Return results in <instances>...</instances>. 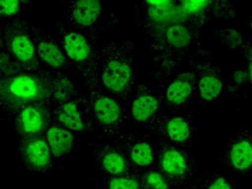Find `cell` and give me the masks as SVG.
Here are the masks:
<instances>
[{
	"instance_id": "obj_1",
	"label": "cell",
	"mask_w": 252,
	"mask_h": 189,
	"mask_svg": "<svg viewBox=\"0 0 252 189\" xmlns=\"http://www.w3.org/2000/svg\"><path fill=\"white\" fill-rule=\"evenodd\" d=\"M101 80L112 93H121L128 88L133 78L131 61L121 53H113L103 59Z\"/></svg>"
},
{
	"instance_id": "obj_2",
	"label": "cell",
	"mask_w": 252,
	"mask_h": 189,
	"mask_svg": "<svg viewBox=\"0 0 252 189\" xmlns=\"http://www.w3.org/2000/svg\"><path fill=\"white\" fill-rule=\"evenodd\" d=\"M21 153L26 166L32 170H43L50 164V147L41 138H27L22 143Z\"/></svg>"
},
{
	"instance_id": "obj_3",
	"label": "cell",
	"mask_w": 252,
	"mask_h": 189,
	"mask_svg": "<svg viewBox=\"0 0 252 189\" xmlns=\"http://www.w3.org/2000/svg\"><path fill=\"white\" fill-rule=\"evenodd\" d=\"M231 167L238 172H247L252 168V139L238 138L231 144L227 153Z\"/></svg>"
},
{
	"instance_id": "obj_4",
	"label": "cell",
	"mask_w": 252,
	"mask_h": 189,
	"mask_svg": "<svg viewBox=\"0 0 252 189\" xmlns=\"http://www.w3.org/2000/svg\"><path fill=\"white\" fill-rule=\"evenodd\" d=\"M101 12L100 0H75L70 7L71 17L74 22L83 28L94 25Z\"/></svg>"
},
{
	"instance_id": "obj_5",
	"label": "cell",
	"mask_w": 252,
	"mask_h": 189,
	"mask_svg": "<svg viewBox=\"0 0 252 189\" xmlns=\"http://www.w3.org/2000/svg\"><path fill=\"white\" fill-rule=\"evenodd\" d=\"M9 93L19 101H33L41 96V87L39 83L29 76H19L9 82Z\"/></svg>"
},
{
	"instance_id": "obj_6",
	"label": "cell",
	"mask_w": 252,
	"mask_h": 189,
	"mask_svg": "<svg viewBox=\"0 0 252 189\" xmlns=\"http://www.w3.org/2000/svg\"><path fill=\"white\" fill-rule=\"evenodd\" d=\"M63 46L69 59L83 63L91 57V47L84 36L75 31H68L63 38Z\"/></svg>"
},
{
	"instance_id": "obj_7",
	"label": "cell",
	"mask_w": 252,
	"mask_h": 189,
	"mask_svg": "<svg viewBox=\"0 0 252 189\" xmlns=\"http://www.w3.org/2000/svg\"><path fill=\"white\" fill-rule=\"evenodd\" d=\"M44 123L45 119L42 111L38 107L32 106L24 108L18 118L19 129L26 135H35L41 132Z\"/></svg>"
},
{
	"instance_id": "obj_8",
	"label": "cell",
	"mask_w": 252,
	"mask_h": 189,
	"mask_svg": "<svg viewBox=\"0 0 252 189\" xmlns=\"http://www.w3.org/2000/svg\"><path fill=\"white\" fill-rule=\"evenodd\" d=\"M47 141L53 155L61 157L67 154L73 147L74 138L69 131L53 126L47 132Z\"/></svg>"
},
{
	"instance_id": "obj_9",
	"label": "cell",
	"mask_w": 252,
	"mask_h": 189,
	"mask_svg": "<svg viewBox=\"0 0 252 189\" xmlns=\"http://www.w3.org/2000/svg\"><path fill=\"white\" fill-rule=\"evenodd\" d=\"M164 34L167 45L174 50L186 48L192 39L189 29L180 23L167 24Z\"/></svg>"
},
{
	"instance_id": "obj_10",
	"label": "cell",
	"mask_w": 252,
	"mask_h": 189,
	"mask_svg": "<svg viewBox=\"0 0 252 189\" xmlns=\"http://www.w3.org/2000/svg\"><path fill=\"white\" fill-rule=\"evenodd\" d=\"M94 111L97 120L103 124H113L121 116L119 106L109 97L99 98L94 103Z\"/></svg>"
},
{
	"instance_id": "obj_11",
	"label": "cell",
	"mask_w": 252,
	"mask_h": 189,
	"mask_svg": "<svg viewBox=\"0 0 252 189\" xmlns=\"http://www.w3.org/2000/svg\"><path fill=\"white\" fill-rule=\"evenodd\" d=\"M158 103L155 97L142 95L136 98L132 105V114L136 120L144 122L158 110Z\"/></svg>"
},
{
	"instance_id": "obj_12",
	"label": "cell",
	"mask_w": 252,
	"mask_h": 189,
	"mask_svg": "<svg viewBox=\"0 0 252 189\" xmlns=\"http://www.w3.org/2000/svg\"><path fill=\"white\" fill-rule=\"evenodd\" d=\"M58 117L59 121L68 129L74 131H83L84 129V122L75 103L68 102L63 104L59 109Z\"/></svg>"
},
{
	"instance_id": "obj_13",
	"label": "cell",
	"mask_w": 252,
	"mask_h": 189,
	"mask_svg": "<svg viewBox=\"0 0 252 189\" xmlns=\"http://www.w3.org/2000/svg\"><path fill=\"white\" fill-rule=\"evenodd\" d=\"M161 163L164 172L172 176H181L187 170L185 157L176 150H170L166 151L161 157Z\"/></svg>"
},
{
	"instance_id": "obj_14",
	"label": "cell",
	"mask_w": 252,
	"mask_h": 189,
	"mask_svg": "<svg viewBox=\"0 0 252 189\" xmlns=\"http://www.w3.org/2000/svg\"><path fill=\"white\" fill-rule=\"evenodd\" d=\"M38 53L41 59L53 68H61L64 65L65 57L62 50L55 43L42 41L38 45Z\"/></svg>"
},
{
	"instance_id": "obj_15",
	"label": "cell",
	"mask_w": 252,
	"mask_h": 189,
	"mask_svg": "<svg viewBox=\"0 0 252 189\" xmlns=\"http://www.w3.org/2000/svg\"><path fill=\"white\" fill-rule=\"evenodd\" d=\"M192 87L188 80L176 79L167 88V99L175 105L183 104L192 93Z\"/></svg>"
},
{
	"instance_id": "obj_16",
	"label": "cell",
	"mask_w": 252,
	"mask_h": 189,
	"mask_svg": "<svg viewBox=\"0 0 252 189\" xmlns=\"http://www.w3.org/2000/svg\"><path fill=\"white\" fill-rule=\"evenodd\" d=\"M11 50L14 56L22 62H29L35 55V48L31 38L22 34L13 38Z\"/></svg>"
},
{
	"instance_id": "obj_17",
	"label": "cell",
	"mask_w": 252,
	"mask_h": 189,
	"mask_svg": "<svg viewBox=\"0 0 252 189\" xmlns=\"http://www.w3.org/2000/svg\"><path fill=\"white\" fill-rule=\"evenodd\" d=\"M223 84L220 78L213 75H206L200 80L198 84L200 95L205 101H213L221 93Z\"/></svg>"
},
{
	"instance_id": "obj_18",
	"label": "cell",
	"mask_w": 252,
	"mask_h": 189,
	"mask_svg": "<svg viewBox=\"0 0 252 189\" xmlns=\"http://www.w3.org/2000/svg\"><path fill=\"white\" fill-rule=\"evenodd\" d=\"M167 132L169 137L176 142L186 141L190 135V129L186 120L182 117L171 119L167 123Z\"/></svg>"
},
{
	"instance_id": "obj_19",
	"label": "cell",
	"mask_w": 252,
	"mask_h": 189,
	"mask_svg": "<svg viewBox=\"0 0 252 189\" xmlns=\"http://www.w3.org/2000/svg\"><path fill=\"white\" fill-rule=\"evenodd\" d=\"M131 159L138 166H147L152 163V150L149 144L147 143H139L133 147L130 153Z\"/></svg>"
},
{
	"instance_id": "obj_20",
	"label": "cell",
	"mask_w": 252,
	"mask_h": 189,
	"mask_svg": "<svg viewBox=\"0 0 252 189\" xmlns=\"http://www.w3.org/2000/svg\"><path fill=\"white\" fill-rule=\"evenodd\" d=\"M216 0H182L181 6L187 16H198L208 10Z\"/></svg>"
},
{
	"instance_id": "obj_21",
	"label": "cell",
	"mask_w": 252,
	"mask_h": 189,
	"mask_svg": "<svg viewBox=\"0 0 252 189\" xmlns=\"http://www.w3.org/2000/svg\"><path fill=\"white\" fill-rule=\"evenodd\" d=\"M103 166L105 170L112 175H120L125 170L126 163L124 157L118 153H108L103 157Z\"/></svg>"
},
{
	"instance_id": "obj_22",
	"label": "cell",
	"mask_w": 252,
	"mask_h": 189,
	"mask_svg": "<svg viewBox=\"0 0 252 189\" xmlns=\"http://www.w3.org/2000/svg\"><path fill=\"white\" fill-rule=\"evenodd\" d=\"M72 85L66 79L59 80L53 87V95L56 99L64 101L72 94Z\"/></svg>"
},
{
	"instance_id": "obj_23",
	"label": "cell",
	"mask_w": 252,
	"mask_h": 189,
	"mask_svg": "<svg viewBox=\"0 0 252 189\" xmlns=\"http://www.w3.org/2000/svg\"><path fill=\"white\" fill-rule=\"evenodd\" d=\"M146 183L150 189H168L163 177L157 172H151L146 177Z\"/></svg>"
},
{
	"instance_id": "obj_24",
	"label": "cell",
	"mask_w": 252,
	"mask_h": 189,
	"mask_svg": "<svg viewBox=\"0 0 252 189\" xmlns=\"http://www.w3.org/2000/svg\"><path fill=\"white\" fill-rule=\"evenodd\" d=\"M19 10V0H0V15L13 16Z\"/></svg>"
},
{
	"instance_id": "obj_25",
	"label": "cell",
	"mask_w": 252,
	"mask_h": 189,
	"mask_svg": "<svg viewBox=\"0 0 252 189\" xmlns=\"http://www.w3.org/2000/svg\"><path fill=\"white\" fill-rule=\"evenodd\" d=\"M109 189H138V184L130 178H115L109 184Z\"/></svg>"
},
{
	"instance_id": "obj_26",
	"label": "cell",
	"mask_w": 252,
	"mask_h": 189,
	"mask_svg": "<svg viewBox=\"0 0 252 189\" xmlns=\"http://www.w3.org/2000/svg\"><path fill=\"white\" fill-rule=\"evenodd\" d=\"M223 38L225 42L232 47H237L241 44L242 41V37L239 33L235 31H226L223 34Z\"/></svg>"
},
{
	"instance_id": "obj_27",
	"label": "cell",
	"mask_w": 252,
	"mask_h": 189,
	"mask_svg": "<svg viewBox=\"0 0 252 189\" xmlns=\"http://www.w3.org/2000/svg\"><path fill=\"white\" fill-rule=\"evenodd\" d=\"M208 189H232V188L227 179L223 177H219L210 183Z\"/></svg>"
},
{
	"instance_id": "obj_28",
	"label": "cell",
	"mask_w": 252,
	"mask_h": 189,
	"mask_svg": "<svg viewBox=\"0 0 252 189\" xmlns=\"http://www.w3.org/2000/svg\"><path fill=\"white\" fill-rule=\"evenodd\" d=\"M151 7H163L171 3V0H145Z\"/></svg>"
},
{
	"instance_id": "obj_29",
	"label": "cell",
	"mask_w": 252,
	"mask_h": 189,
	"mask_svg": "<svg viewBox=\"0 0 252 189\" xmlns=\"http://www.w3.org/2000/svg\"><path fill=\"white\" fill-rule=\"evenodd\" d=\"M246 78V74H244L242 71H240V72H237L236 74H235V80L236 82H238V84L240 83L244 82L245 81Z\"/></svg>"
},
{
	"instance_id": "obj_30",
	"label": "cell",
	"mask_w": 252,
	"mask_h": 189,
	"mask_svg": "<svg viewBox=\"0 0 252 189\" xmlns=\"http://www.w3.org/2000/svg\"><path fill=\"white\" fill-rule=\"evenodd\" d=\"M249 76L252 84V61L250 62V67H249Z\"/></svg>"
},
{
	"instance_id": "obj_31",
	"label": "cell",
	"mask_w": 252,
	"mask_h": 189,
	"mask_svg": "<svg viewBox=\"0 0 252 189\" xmlns=\"http://www.w3.org/2000/svg\"><path fill=\"white\" fill-rule=\"evenodd\" d=\"M27 0H19V1H22V2H25Z\"/></svg>"
},
{
	"instance_id": "obj_32",
	"label": "cell",
	"mask_w": 252,
	"mask_h": 189,
	"mask_svg": "<svg viewBox=\"0 0 252 189\" xmlns=\"http://www.w3.org/2000/svg\"><path fill=\"white\" fill-rule=\"evenodd\" d=\"M251 27H252V22H251Z\"/></svg>"
}]
</instances>
